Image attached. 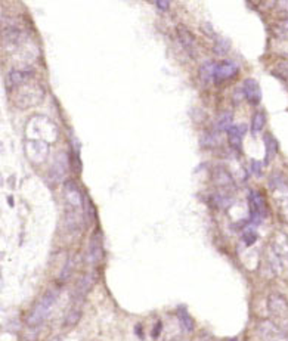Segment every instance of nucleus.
Instances as JSON below:
<instances>
[{
  "label": "nucleus",
  "mask_w": 288,
  "mask_h": 341,
  "mask_svg": "<svg viewBox=\"0 0 288 341\" xmlns=\"http://www.w3.org/2000/svg\"><path fill=\"white\" fill-rule=\"evenodd\" d=\"M268 312L271 315V321L287 332L288 329V301L281 294H271L268 297Z\"/></svg>",
  "instance_id": "obj_1"
},
{
  "label": "nucleus",
  "mask_w": 288,
  "mask_h": 341,
  "mask_svg": "<svg viewBox=\"0 0 288 341\" xmlns=\"http://www.w3.org/2000/svg\"><path fill=\"white\" fill-rule=\"evenodd\" d=\"M55 301H56V292H53V291L46 292L31 309V312L27 318V325L28 326H39L40 324H43L45 319L52 312Z\"/></svg>",
  "instance_id": "obj_2"
},
{
  "label": "nucleus",
  "mask_w": 288,
  "mask_h": 341,
  "mask_svg": "<svg viewBox=\"0 0 288 341\" xmlns=\"http://www.w3.org/2000/svg\"><path fill=\"white\" fill-rule=\"evenodd\" d=\"M64 200L65 211L85 214V197L74 180H67L64 183Z\"/></svg>",
  "instance_id": "obj_3"
},
{
  "label": "nucleus",
  "mask_w": 288,
  "mask_h": 341,
  "mask_svg": "<svg viewBox=\"0 0 288 341\" xmlns=\"http://www.w3.org/2000/svg\"><path fill=\"white\" fill-rule=\"evenodd\" d=\"M19 92L15 98V103L18 108H30L37 105L43 101V90L39 86H30V85H22L21 87H18Z\"/></svg>",
  "instance_id": "obj_4"
},
{
  "label": "nucleus",
  "mask_w": 288,
  "mask_h": 341,
  "mask_svg": "<svg viewBox=\"0 0 288 341\" xmlns=\"http://www.w3.org/2000/svg\"><path fill=\"white\" fill-rule=\"evenodd\" d=\"M48 153H49V145L42 139H30L25 143V154L35 164L43 163L48 157Z\"/></svg>",
  "instance_id": "obj_5"
},
{
  "label": "nucleus",
  "mask_w": 288,
  "mask_h": 341,
  "mask_svg": "<svg viewBox=\"0 0 288 341\" xmlns=\"http://www.w3.org/2000/svg\"><path fill=\"white\" fill-rule=\"evenodd\" d=\"M257 334L262 341H288V335L272 321H262L257 325Z\"/></svg>",
  "instance_id": "obj_6"
},
{
  "label": "nucleus",
  "mask_w": 288,
  "mask_h": 341,
  "mask_svg": "<svg viewBox=\"0 0 288 341\" xmlns=\"http://www.w3.org/2000/svg\"><path fill=\"white\" fill-rule=\"evenodd\" d=\"M250 203V219L251 222L259 223L266 214H268V205L263 198V195L257 191H251L248 195Z\"/></svg>",
  "instance_id": "obj_7"
},
{
  "label": "nucleus",
  "mask_w": 288,
  "mask_h": 341,
  "mask_svg": "<svg viewBox=\"0 0 288 341\" xmlns=\"http://www.w3.org/2000/svg\"><path fill=\"white\" fill-rule=\"evenodd\" d=\"M239 71V67L232 62V61H220L216 64V69H214V82H226L232 77H235V75L238 74Z\"/></svg>",
  "instance_id": "obj_8"
},
{
  "label": "nucleus",
  "mask_w": 288,
  "mask_h": 341,
  "mask_svg": "<svg viewBox=\"0 0 288 341\" xmlns=\"http://www.w3.org/2000/svg\"><path fill=\"white\" fill-rule=\"evenodd\" d=\"M103 258V245H102V238L98 232L93 234L90 244H89V251H87V260L90 264L96 266Z\"/></svg>",
  "instance_id": "obj_9"
},
{
  "label": "nucleus",
  "mask_w": 288,
  "mask_h": 341,
  "mask_svg": "<svg viewBox=\"0 0 288 341\" xmlns=\"http://www.w3.org/2000/svg\"><path fill=\"white\" fill-rule=\"evenodd\" d=\"M242 93L251 105H259L262 101V89H260V85L254 79H247L244 82Z\"/></svg>",
  "instance_id": "obj_10"
},
{
  "label": "nucleus",
  "mask_w": 288,
  "mask_h": 341,
  "mask_svg": "<svg viewBox=\"0 0 288 341\" xmlns=\"http://www.w3.org/2000/svg\"><path fill=\"white\" fill-rule=\"evenodd\" d=\"M96 282V275L95 272H90V273H86L80 278V281L77 282L76 285V290H74V294H76V300H83L89 292L90 290L93 288Z\"/></svg>",
  "instance_id": "obj_11"
},
{
  "label": "nucleus",
  "mask_w": 288,
  "mask_h": 341,
  "mask_svg": "<svg viewBox=\"0 0 288 341\" xmlns=\"http://www.w3.org/2000/svg\"><path fill=\"white\" fill-rule=\"evenodd\" d=\"M271 250L281 260H288V237L282 232H276L272 238Z\"/></svg>",
  "instance_id": "obj_12"
},
{
  "label": "nucleus",
  "mask_w": 288,
  "mask_h": 341,
  "mask_svg": "<svg viewBox=\"0 0 288 341\" xmlns=\"http://www.w3.org/2000/svg\"><path fill=\"white\" fill-rule=\"evenodd\" d=\"M68 170V158L65 154H58L52 169H51V177L53 182H61Z\"/></svg>",
  "instance_id": "obj_13"
},
{
  "label": "nucleus",
  "mask_w": 288,
  "mask_h": 341,
  "mask_svg": "<svg viewBox=\"0 0 288 341\" xmlns=\"http://www.w3.org/2000/svg\"><path fill=\"white\" fill-rule=\"evenodd\" d=\"M33 72L31 71H25V69H12L8 75V85L11 89H18L22 85L28 83V80L31 79Z\"/></svg>",
  "instance_id": "obj_14"
},
{
  "label": "nucleus",
  "mask_w": 288,
  "mask_h": 341,
  "mask_svg": "<svg viewBox=\"0 0 288 341\" xmlns=\"http://www.w3.org/2000/svg\"><path fill=\"white\" fill-rule=\"evenodd\" d=\"M226 133H228L229 143H231L235 149H241L242 139H244V136H245V133H247V126H245V124H232Z\"/></svg>",
  "instance_id": "obj_15"
},
{
  "label": "nucleus",
  "mask_w": 288,
  "mask_h": 341,
  "mask_svg": "<svg viewBox=\"0 0 288 341\" xmlns=\"http://www.w3.org/2000/svg\"><path fill=\"white\" fill-rule=\"evenodd\" d=\"M213 180L216 183V186H219L222 189H231L234 186V179L231 176V173L223 169V167H218L214 170V174H213Z\"/></svg>",
  "instance_id": "obj_16"
},
{
  "label": "nucleus",
  "mask_w": 288,
  "mask_h": 341,
  "mask_svg": "<svg viewBox=\"0 0 288 341\" xmlns=\"http://www.w3.org/2000/svg\"><path fill=\"white\" fill-rule=\"evenodd\" d=\"M177 35H179V40H181V43H182V48L191 56H195V42H194V37L189 34V31L185 27H179Z\"/></svg>",
  "instance_id": "obj_17"
},
{
  "label": "nucleus",
  "mask_w": 288,
  "mask_h": 341,
  "mask_svg": "<svg viewBox=\"0 0 288 341\" xmlns=\"http://www.w3.org/2000/svg\"><path fill=\"white\" fill-rule=\"evenodd\" d=\"M82 315H83V310L80 306H74V307H71L65 316V321H64V328H73L76 326L80 319H82Z\"/></svg>",
  "instance_id": "obj_18"
},
{
  "label": "nucleus",
  "mask_w": 288,
  "mask_h": 341,
  "mask_svg": "<svg viewBox=\"0 0 288 341\" xmlns=\"http://www.w3.org/2000/svg\"><path fill=\"white\" fill-rule=\"evenodd\" d=\"M265 148H266V163H271L278 153V142L271 133L265 135Z\"/></svg>",
  "instance_id": "obj_19"
},
{
  "label": "nucleus",
  "mask_w": 288,
  "mask_h": 341,
  "mask_svg": "<svg viewBox=\"0 0 288 341\" xmlns=\"http://www.w3.org/2000/svg\"><path fill=\"white\" fill-rule=\"evenodd\" d=\"M216 64L218 62H213V61H208L205 64H203L200 67V79L204 85H207L210 80L214 79V69H216Z\"/></svg>",
  "instance_id": "obj_20"
},
{
  "label": "nucleus",
  "mask_w": 288,
  "mask_h": 341,
  "mask_svg": "<svg viewBox=\"0 0 288 341\" xmlns=\"http://www.w3.org/2000/svg\"><path fill=\"white\" fill-rule=\"evenodd\" d=\"M177 318H179V322H181V325L184 326V329L186 332H192L194 331V319H192V316L189 315V312L185 307H179Z\"/></svg>",
  "instance_id": "obj_21"
},
{
  "label": "nucleus",
  "mask_w": 288,
  "mask_h": 341,
  "mask_svg": "<svg viewBox=\"0 0 288 341\" xmlns=\"http://www.w3.org/2000/svg\"><path fill=\"white\" fill-rule=\"evenodd\" d=\"M232 126V114L231 112H223L222 116L216 121V130L218 132H228L229 127Z\"/></svg>",
  "instance_id": "obj_22"
},
{
  "label": "nucleus",
  "mask_w": 288,
  "mask_h": 341,
  "mask_svg": "<svg viewBox=\"0 0 288 341\" xmlns=\"http://www.w3.org/2000/svg\"><path fill=\"white\" fill-rule=\"evenodd\" d=\"M220 143V132L214 130L211 133H207L203 136L201 139V145L205 148H213V146H218Z\"/></svg>",
  "instance_id": "obj_23"
},
{
  "label": "nucleus",
  "mask_w": 288,
  "mask_h": 341,
  "mask_svg": "<svg viewBox=\"0 0 288 341\" xmlns=\"http://www.w3.org/2000/svg\"><path fill=\"white\" fill-rule=\"evenodd\" d=\"M265 123H266L265 112H262V111L256 112L254 116H253V120H251V132H253V133L262 132L263 127H265Z\"/></svg>",
  "instance_id": "obj_24"
},
{
  "label": "nucleus",
  "mask_w": 288,
  "mask_h": 341,
  "mask_svg": "<svg viewBox=\"0 0 288 341\" xmlns=\"http://www.w3.org/2000/svg\"><path fill=\"white\" fill-rule=\"evenodd\" d=\"M229 48H231V46H229V42H228L226 39H223V37H218V39H216V45H214L216 53L225 55V53H228Z\"/></svg>",
  "instance_id": "obj_25"
},
{
  "label": "nucleus",
  "mask_w": 288,
  "mask_h": 341,
  "mask_svg": "<svg viewBox=\"0 0 288 341\" xmlns=\"http://www.w3.org/2000/svg\"><path fill=\"white\" fill-rule=\"evenodd\" d=\"M242 238H244V242L247 244V245H251V244H254L256 242V239H257V234L251 229H247L245 232H244V235H242Z\"/></svg>",
  "instance_id": "obj_26"
},
{
  "label": "nucleus",
  "mask_w": 288,
  "mask_h": 341,
  "mask_svg": "<svg viewBox=\"0 0 288 341\" xmlns=\"http://www.w3.org/2000/svg\"><path fill=\"white\" fill-rule=\"evenodd\" d=\"M155 5H157L158 11L167 12L170 9V0H155Z\"/></svg>",
  "instance_id": "obj_27"
},
{
  "label": "nucleus",
  "mask_w": 288,
  "mask_h": 341,
  "mask_svg": "<svg viewBox=\"0 0 288 341\" xmlns=\"http://www.w3.org/2000/svg\"><path fill=\"white\" fill-rule=\"evenodd\" d=\"M251 171H253L256 176H262V163L251 161Z\"/></svg>",
  "instance_id": "obj_28"
},
{
  "label": "nucleus",
  "mask_w": 288,
  "mask_h": 341,
  "mask_svg": "<svg viewBox=\"0 0 288 341\" xmlns=\"http://www.w3.org/2000/svg\"><path fill=\"white\" fill-rule=\"evenodd\" d=\"M279 71H281V72L285 75V77L288 79V59L279 64Z\"/></svg>",
  "instance_id": "obj_29"
},
{
  "label": "nucleus",
  "mask_w": 288,
  "mask_h": 341,
  "mask_svg": "<svg viewBox=\"0 0 288 341\" xmlns=\"http://www.w3.org/2000/svg\"><path fill=\"white\" fill-rule=\"evenodd\" d=\"M51 341H64V337H62V335H58V337L52 338Z\"/></svg>",
  "instance_id": "obj_30"
}]
</instances>
